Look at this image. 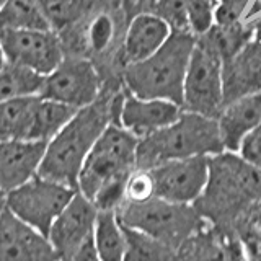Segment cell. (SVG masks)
<instances>
[{
  "instance_id": "cell-1",
  "label": "cell",
  "mask_w": 261,
  "mask_h": 261,
  "mask_svg": "<svg viewBox=\"0 0 261 261\" xmlns=\"http://www.w3.org/2000/svg\"><path fill=\"white\" fill-rule=\"evenodd\" d=\"M126 88L105 87L96 100L77 110L53 141L47 142L39 175L77 188L82 167L110 124H118Z\"/></svg>"
},
{
  "instance_id": "cell-2",
  "label": "cell",
  "mask_w": 261,
  "mask_h": 261,
  "mask_svg": "<svg viewBox=\"0 0 261 261\" xmlns=\"http://www.w3.org/2000/svg\"><path fill=\"white\" fill-rule=\"evenodd\" d=\"M255 202H261V168L237 152L209 157L207 183L194 202L209 224L232 228L233 220Z\"/></svg>"
},
{
  "instance_id": "cell-3",
  "label": "cell",
  "mask_w": 261,
  "mask_h": 261,
  "mask_svg": "<svg viewBox=\"0 0 261 261\" xmlns=\"http://www.w3.org/2000/svg\"><path fill=\"white\" fill-rule=\"evenodd\" d=\"M196 38L188 30H171L167 43L145 61L124 65L122 85L144 100H167L183 108V88Z\"/></svg>"
},
{
  "instance_id": "cell-4",
  "label": "cell",
  "mask_w": 261,
  "mask_h": 261,
  "mask_svg": "<svg viewBox=\"0 0 261 261\" xmlns=\"http://www.w3.org/2000/svg\"><path fill=\"white\" fill-rule=\"evenodd\" d=\"M224 150L217 119L183 110L173 124L139 139L136 168L150 170L163 162L212 157Z\"/></svg>"
},
{
  "instance_id": "cell-5",
  "label": "cell",
  "mask_w": 261,
  "mask_h": 261,
  "mask_svg": "<svg viewBox=\"0 0 261 261\" xmlns=\"http://www.w3.org/2000/svg\"><path fill=\"white\" fill-rule=\"evenodd\" d=\"M116 216L122 225L137 228L176 251L207 224L194 204L170 202L157 196L145 202L124 201Z\"/></svg>"
},
{
  "instance_id": "cell-6",
  "label": "cell",
  "mask_w": 261,
  "mask_h": 261,
  "mask_svg": "<svg viewBox=\"0 0 261 261\" xmlns=\"http://www.w3.org/2000/svg\"><path fill=\"white\" fill-rule=\"evenodd\" d=\"M139 139L119 124H110L82 167L77 191L92 201L108 181L127 178L136 170Z\"/></svg>"
},
{
  "instance_id": "cell-7",
  "label": "cell",
  "mask_w": 261,
  "mask_h": 261,
  "mask_svg": "<svg viewBox=\"0 0 261 261\" xmlns=\"http://www.w3.org/2000/svg\"><path fill=\"white\" fill-rule=\"evenodd\" d=\"M224 106V61L211 41L199 36L185 79L183 110L219 119Z\"/></svg>"
},
{
  "instance_id": "cell-8",
  "label": "cell",
  "mask_w": 261,
  "mask_h": 261,
  "mask_svg": "<svg viewBox=\"0 0 261 261\" xmlns=\"http://www.w3.org/2000/svg\"><path fill=\"white\" fill-rule=\"evenodd\" d=\"M75 193L77 188L36 175L5 194V209L47 235L54 220L67 207Z\"/></svg>"
},
{
  "instance_id": "cell-9",
  "label": "cell",
  "mask_w": 261,
  "mask_h": 261,
  "mask_svg": "<svg viewBox=\"0 0 261 261\" xmlns=\"http://www.w3.org/2000/svg\"><path fill=\"white\" fill-rule=\"evenodd\" d=\"M103 90L101 72L93 61L85 56L65 54L57 69L44 77L39 96L80 110L92 105Z\"/></svg>"
},
{
  "instance_id": "cell-10",
  "label": "cell",
  "mask_w": 261,
  "mask_h": 261,
  "mask_svg": "<svg viewBox=\"0 0 261 261\" xmlns=\"http://www.w3.org/2000/svg\"><path fill=\"white\" fill-rule=\"evenodd\" d=\"M0 43L8 62L43 77L57 69L67 54L64 41L56 30L0 31Z\"/></svg>"
},
{
  "instance_id": "cell-11",
  "label": "cell",
  "mask_w": 261,
  "mask_h": 261,
  "mask_svg": "<svg viewBox=\"0 0 261 261\" xmlns=\"http://www.w3.org/2000/svg\"><path fill=\"white\" fill-rule=\"evenodd\" d=\"M149 171L153 178L157 198L178 204H194L207 183L209 157L163 162Z\"/></svg>"
},
{
  "instance_id": "cell-12",
  "label": "cell",
  "mask_w": 261,
  "mask_h": 261,
  "mask_svg": "<svg viewBox=\"0 0 261 261\" xmlns=\"http://www.w3.org/2000/svg\"><path fill=\"white\" fill-rule=\"evenodd\" d=\"M98 209L95 204L85 198L80 191L75 193L61 216L54 220L51 230L47 233L49 242L53 243L61 259L70 261L82 245L93 237Z\"/></svg>"
},
{
  "instance_id": "cell-13",
  "label": "cell",
  "mask_w": 261,
  "mask_h": 261,
  "mask_svg": "<svg viewBox=\"0 0 261 261\" xmlns=\"http://www.w3.org/2000/svg\"><path fill=\"white\" fill-rule=\"evenodd\" d=\"M0 261H61L47 235L10 211L0 212Z\"/></svg>"
},
{
  "instance_id": "cell-14",
  "label": "cell",
  "mask_w": 261,
  "mask_h": 261,
  "mask_svg": "<svg viewBox=\"0 0 261 261\" xmlns=\"http://www.w3.org/2000/svg\"><path fill=\"white\" fill-rule=\"evenodd\" d=\"M46 142L12 139L0 141V190L5 194L39 175Z\"/></svg>"
},
{
  "instance_id": "cell-15",
  "label": "cell",
  "mask_w": 261,
  "mask_h": 261,
  "mask_svg": "<svg viewBox=\"0 0 261 261\" xmlns=\"http://www.w3.org/2000/svg\"><path fill=\"white\" fill-rule=\"evenodd\" d=\"M183 108L167 100H144L126 90L122 100L119 122L137 139H144L167 127L181 116Z\"/></svg>"
},
{
  "instance_id": "cell-16",
  "label": "cell",
  "mask_w": 261,
  "mask_h": 261,
  "mask_svg": "<svg viewBox=\"0 0 261 261\" xmlns=\"http://www.w3.org/2000/svg\"><path fill=\"white\" fill-rule=\"evenodd\" d=\"M176 261H247L232 228L206 224L178 248Z\"/></svg>"
},
{
  "instance_id": "cell-17",
  "label": "cell",
  "mask_w": 261,
  "mask_h": 261,
  "mask_svg": "<svg viewBox=\"0 0 261 261\" xmlns=\"http://www.w3.org/2000/svg\"><path fill=\"white\" fill-rule=\"evenodd\" d=\"M171 35L170 24L152 12H141L129 20L122 41V64L145 61L167 43Z\"/></svg>"
},
{
  "instance_id": "cell-18",
  "label": "cell",
  "mask_w": 261,
  "mask_h": 261,
  "mask_svg": "<svg viewBox=\"0 0 261 261\" xmlns=\"http://www.w3.org/2000/svg\"><path fill=\"white\" fill-rule=\"evenodd\" d=\"M261 92V39L224 62V105ZM224 106V108H225Z\"/></svg>"
},
{
  "instance_id": "cell-19",
  "label": "cell",
  "mask_w": 261,
  "mask_h": 261,
  "mask_svg": "<svg viewBox=\"0 0 261 261\" xmlns=\"http://www.w3.org/2000/svg\"><path fill=\"white\" fill-rule=\"evenodd\" d=\"M220 137L227 152H239L247 134L261 124V92L228 103L217 119Z\"/></svg>"
},
{
  "instance_id": "cell-20",
  "label": "cell",
  "mask_w": 261,
  "mask_h": 261,
  "mask_svg": "<svg viewBox=\"0 0 261 261\" xmlns=\"http://www.w3.org/2000/svg\"><path fill=\"white\" fill-rule=\"evenodd\" d=\"M54 30L43 0H7L0 10V31Z\"/></svg>"
},
{
  "instance_id": "cell-21",
  "label": "cell",
  "mask_w": 261,
  "mask_h": 261,
  "mask_svg": "<svg viewBox=\"0 0 261 261\" xmlns=\"http://www.w3.org/2000/svg\"><path fill=\"white\" fill-rule=\"evenodd\" d=\"M75 113L77 110L67 105L38 96L35 113H33L30 141H39L46 144L53 141Z\"/></svg>"
},
{
  "instance_id": "cell-22",
  "label": "cell",
  "mask_w": 261,
  "mask_h": 261,
  "mask_svg": "<svg viewBox=\"0 0 261 261\" xmlns=\"http://www.w3.org/2000/svg\"><path fill=\"white\" fill-rule=\"evenodd\" d=\"M93 242L101 261H124L126 237L114 211H98Z\"/></svg>"
},
{
  "instance_id": "cell-23",
  "label": "cell",
  "mask_w": 261,
  "mask_h": 261,
  "mask_svg": "<svg viewBox=\"0 0 261 261\" xmlns=\"http://www.w3.org/2000/svg\"><path fill=\"white\" fill-rule=\"evenodd\" d=\"M36 100L38 96H28L0 101V141H12V139L30 141Z\"/></svg>"
},
{
  "instance_id": "cell-24",
  "label": "cell",
  "mask_w": 261,
  "mask_h": 261,
  "mask_svg": "<svg viewBox=\"0 0 261 261\" xmlns=\"http://www.w3.org/2000/svg\"><path fill=\"white\" fill-rule=\"evenodd\" d=\"M44 77L30 69L7 62L0 70V101L39 96Z\"/></svg>"
},
{
  "instance_id": "cell-25",
  "label": "cell",
  "mask_w": 261,
  "mask_h": 261,
  "mask_svg": "<svg viewBox=\"0 0 261 261\" xmlns=\"http://www.w3.org/2000/svg\"><path fill=\"white\" fill-rule=\"evenodd\" d=\"M122 225V224H121ZM126 237L124 261H176L178 251L137 228L122 225Z\"/></svg>"
},
{
  "instance_id": "cell-26",
  "label": "cell",
  "mask_w": 261,
  "mask_h": 261,
  "mask_svg": "<svg viewBox=\"0 0 261 261\" xmlns=\"http://www.w3.org/2000/svg\"><path fill=\"white\" fill-rule=\"evenodd\" d=\"M232 230L242 245L247 261H261V202L245 209L233 220Z\"/></svg>"
},
{
  "instance_id": "cell-27",
  "label": "cell",
  "mask_w": 261,
  "mask_h": 261,
  "mask_svg": "<svg viewBox=\"0 0 261 261\" xmlns=\"http://www.w3.org/2000/svg\"><path fill=\"white\" fill-rule=\"evenodd\" d=\"M219 0H190L186 5V27L199 38L216 24V8Z\"/></svg>"
},
{
  "instance_id": "cell-28",
  "label": "cell",
  "mask_w": 261,
  "mask_h": 261,
  "mask_svg": "<svg viewBox=\"0 0 261 261\" xmlns=\"http://www.w3.org/2000/svg\"><path fill=\"white\" fill-rule=\"evenodd\" d=\"M190 0H152L149 12L165 20L171 30H188L186 5Z\"/></svg>"
},
{
  "instance_id": "cell-29",
  "label": "cell",
  "mask_w": 261,
  "mask_h": 261,
  "mask_svg": "<svg viewBox=\"0 0 261 261\" xmlns=\"http://www.w3.org/2000/svg\"><path fill=\"white\" fill-rule=\"evenodd\" d=\"M155 198V185L149 170L136 168L130 173L126 185V201L129 202H145Z\"/></svg>"
},
{
  "instance_id": "cell-30",
  "label": "cell",
  "mask_w": 261,
  "mask_h": 261,
  "mask_svg": "<svg viewBox=\"0 0 261 261\" xmlns=\"http://www.w3.org/2000/svg\"><path fill=\"white\" fill-rule=\"evenodd\" d=\"M251 0H219L216 8V24L228 27L242 21V18L248 12V5Z\"/></svg>"
},
{
  "instance_id": "cell-31",
  "label": "cell",
  "mask_w": 261,
  "mask_h": 261,
  "mask_svg": "<svg viewBox=\"0 0 261 261\" xmlns=\"http://www.w3.org/2000/svg\"><path fill=\"white\" fill-rule=\"evenodd\" d=\"M237 153H240V157L250 162L251 165L261 168V124L247 134Z\"/></svg>"
},
{
  "instance_id": "cell-32",
  "label": "cell",
  "mask_w": 261,
  "mask_h": 261,
  "mask_svg": "<svg viewBox=\"0 0 261 261\" xmlns=\"http://www.w3.org/2000/svg\"><path fill=\"white\" fill-rule=\"evenodd\" d=\"M70 261H101L100 255H98V251L95 248L93 237L92 239H88L75 253H73Z\"/></svg>"
},
{
  "instance_id": "cell-33",
  "label": "cell",
  "mask_w": 261,
  "mask_h": 261,
  "mask_svg": "<svg viewBox=\"0 0 261 261\" xmlns=\"http://www.w3.org/2000/svg\"><path fill=\"white\" fill-rule=\"evenodd\" d=\"M121 4L127 12V15H130V18H133L134 15L141 12H149L152 0H121Z\"/></svg>"
},
{
  "instance_id": "cell-34",
  "label": "cell",
  "mask_w": 261,
  "mask_h": 261,
  "mask_svg": "<svg viewBox=\"0 0 261 261\" xmlns=\"http://www.w3.org/2000/svg\"><path fill=\"white\" fill-rule=\"evenodd\" d=\"M7 56H5V53H4V47H2V43H0V70H2L5 65H7Z\"/></svg>"
},
{
  "instance_id": "cell-35",
  "label": "cell",
  "mask_w": 261,
  "mask_h": 261,
  "mask_svg": "<svg viewBox=\"0 0 261 261\" xmlns=\"http://www.w3.org/2000/svg\"><path fill=\"white\" fill-rule=\"evenodd\" d=\"M5 209V193L0 190V212Z\"/></svg>"
},
{
  "instance_id": "cell-36",
  "label": "cell",
  "mask_w": 261,
  "mask_h": 261,
  "mask_svg": "<svg viewBox=\"0 0 261 261\" xmlns=\"http://www.w3.org/2000/svg\"><path fill=\"white\" fill-rule=\"evenodd\" d=\"M5 2H7V0H0V10H2V7L5 5Z\"/></svg>"
},
{
  "instance_id": "cell-37",
  "label": "cell",
  "mask_w": 261,
  "mask_h": 261,
  "mask_svg": "<svg viewBox=\"0 0 261 261\" xmlns=\"http://www.w3.org/2000/svg\"><path fill=\"white\" fill-rule=\"evenodd\" d=\"M255 2H256V4H258L259 7H261V0H255Z\"/></svg>"
},
{
  "instance_id": "cell-38",
  "label": "cell",
  "mask_w": 261,
  "mask_h": 261,
  "mask_svg": "<svg viewBox=\"0 0 261 261\" xmlns=\"http://www.w3.org/2000/svg\"><path fill=\"white\" fill-rule=\"evenodd\" d=\"M61 261H64V259H61Z\"/></svg>"
}]
</instances>
